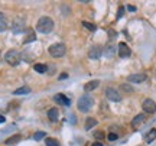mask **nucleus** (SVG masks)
<instances>
[{"instance_id": "f257e3e1", "label": "nucleus", "mask_w": 156, "mask_h": 146, "mask_svg": "<svg viewBox=\"0 0 156 146\" xmlns=\"http://www.w3.org/2000/svg\"><path fill=\"white\" fill-rule=\"evenodd\" d=\"M54 29V20L48 16H42L36 22V30L41 34H49Z\"/></svg>"}, {"instance_id": "b1692460", "label": "nucleus", "mask_w": 156, "mask_h": 146, "mask_svg": "<svg viewBox=\"0 0 156 146\" xmlns=\"http://www.w3.org/2000/svg\"><path fill=\"white\" fill-rule=\"evenodd\" d=\"M83 26H84V28H87L88 30H91V32L97 29V28H95V25H93V23H90V22H83Z\"/></svg>"}, {"instance_id": "473e14b6", "label": "nucleus", "mask_w": 156, "mask_h": 146, "mask_svg": "<svg viewBox=\"0 0 156 146\" xmlns=\"http://www.w3.org/2000/svg\"><path fill=\"white\" fill-rule=\"evenodd\" d=\"M5 122H6V119L3 116H0V123H5Z\"/></svg>"}, {"instance_id": "f03ea898", "label": "nucleus", "mask_w": 156, "mask_h": 146, "mask_svg": "<svg viewBox=\"0 0 156 146\" xmlns=\"http://www.w3.org/2000/svg\"><path fill=\"white\" fill-rule=\"evenodd\" d=\"M93 104H94V100H93V97L88 96V94H85V96H81L80 98H78V103H77V107L80 112H88L90 109L93 107Z\"/></svg>"}, {"instance_id": "a211bd4d", "label": "nucleus", "mask_w": 156, "mask_h": 146, "mask_svg": "<svg viewBox=\"0 0 156 146\" xmlns=\"http://www.w3.org/2000/svg\"><path fill=\"white\" fill-rule=\"evenodd\" d=\"M29 93H30V88H29V87H20V88H17V90L13 91L15 96H22V94H29Z\"/></svg>"}, {"instance_id": "6ab92c4d", "label": "nucleus", "mask_w": 156, "mask_h": 146, "mask_svg": "<svg viewBox=\"0 0 156 146\" xmlns=\"http://www.w3.org/2000/svg\"><path fill=\"white\" fill-rule=\"evenodd\" d=\"M34 68H35V71H36V73H41V74H44V73H46V71H48L46 64H35Z\"/></svg>"}, {"instance_id": "f3484780", "label": "nucleus", "mask_w": 156, "mask_h": 146, "mask_svg": "<svg viewBox=\"0 0 156 146\" xmlns=\"http://www.w3.org/2000/svg\"><path fill=\"white\" fill-rule=\"evenodd\" d=\"M7 29V20H6V16L0 12V32H5Z\"/></svg>"}, {"instance_id": "0eeeda50", "label": "nucleus", "mask_w": 156, "mask_h": 146, "mask_svg": "<svg viewBox=\"0 0 156 146\" xmlns=\"http://www.w3.org/2000/svg\"><path fill=\"white\" fill-rule=\"evenodd\" d=\"M142 107H143V110H145L146 113H155L156 112V103L153 100H151V98H146V100L143 101Z\"/></svg>"}, {"instance_id": "9b49d317", "label": "nucleus", "mask_w": 156, "mask_h": 146, "mask_svg": "<svg viewBox=\"0 0 156 146\" xmlns=\"http://www.w3.org/2000/svg\"><path fill=\"white\" fill-rule=\"evenodd\" d=\"M143 122H145V114H137L136 117L132 120V127H133L134 130H137L143 124Z\"/></svg>"}, {"instance_id": "4be33fe9", "label": "nucleus", "mask_w": 156, "mask_h": 146, "mask_svg": "<svg viewBox=\"0 0 156 146\" xmlns=\"http://www.w3.org/2000/svg\"><path fill=\"white\" fill-rule=\"evenodd\" d=\"M45 145L46 146H61L59 142L56 141V139H54V137H46V139H45Z\"/></svg>"}, {"instance_id": "2eb2a0df", "label": "nucleus", "mask_w": 156, "mask_h": 146, "mask_svg": "<svg viewBox=\"0 0 156 146\" xmlns=\"http://www.w3.org/2000/svg\"><path fill=\"white\" fill-rule=\"evenodd\" d=\"M22 141V136L20 135H13V136H10V137H7L6 139V145H16V143H19V142Z\"/></svg>"}, {"instance_id": "393cba45", "label": "nucleus", "mask_w": 156, "mask_h": 146, "mask_svg": "<svg viewBox=\"0 0 156 146\" xmlns=\"http://www.w3.org/2000/svg\"><path fill=\"white\" fill-rule=\"evenodd\" d=\"M104 136H106L104 135V132H101V130H98V132H95L94 133V137L97 139V141H100V142L104 139Z\"/></svg>"}, {"instance_id": "c756f323", "label": "nucleus", "mask_w": 156, "mask_h": 146, "mask_svg": "<svg viewBox=\"0 0 156 146\" xmlns=\"http://www.w3.org/2000/svg\"><path fill=\"white\" fill-rule=\"evenodd\" d=\"M127 9L130 12H136V6H133V5H127Z\"/></svg>"}, {"instance_id": "6e6552de", "label": "nucleus", "mask_w": 156, "mask_h": 146, "mask_svg": "<svg viewBox=\"0 0 156 146\" xmlns=\"http://www.w3.org/2000/svg\"><path fill=\"white\" fill-rule=\"evenodd\" d=\"M117 48H119V55L122 56V58H129V56H130V54H132L130 48H129L127 44H124V42H120Z\"/></svg>"}, {"instance_id": "4468645a", "label": "nucleus", "mask_w": 156, "mask_h": 146, "mask_svg": "<svg viewBox=\"0 0 156 146\" xmlns=\"http://www.w3.org/2000/svg\"><path fill=\"white\" fill-rule=\"evenodd\" d=\"M98 85H100V81H98V80H93V81H90V83H87V84L84 85V90L93 91V90H95Z\"/></svg>"}, {"instance_id": "aec40b11", "label": "nucleus", "mask_w": 156, "mask_h": 146, "mask_svg": "<svg viewBox=\"0 0 156 146\" xmlns=\"http://www.w3.org/2000/svg\"><path fill=\"white\" fill-rule=\"evenodd\" d=\"M145 139H146V142H147V143H152V142L156 139V129H151V132L146 135Z\"/></svg>"}, {"instance_id": "bb28decb", "label": "nucleus", "mask_w": 156, "mask_h": 146, "mask_svg": "<svg viewBox=\"0 0 156 146\" xmlns=\"http://www.w3.org/2000/svg\"><path fill=\"white\" fill-rule=\"evenodd\" d=\"M123 13H124V7L120 6V7H119V12H117V19H120V17L123 16Z\"/></svg>"}, {"instance_id": "20e7f679", "label": "nucleus", "mask_w": 156, "mask_h": 146, "mask_svg": "<svg viewBox=\"0 0 156 146\" xmlns=\"http://www.w3.org/2000/svg\"><path fill=\"white\" fill-rule=\"evenodd\" d=\"M51 56H54V58H61V56L65 55V52H67V46L64 45V44H54V45L49 46V49H48Z\"/></svg>"}, {"instance_id": "1a4fd4ad", "label": "nucleus", "mask_w": 156, "mask_h": 146, "mask_svg": "<svg viewBox=\"0 0 156 146\" xmlns=\"http://www.w3.org/2000/svg\"><path fill=\"white\" fill-rule=\"evenodd\" d=\"M54 100H55L58 104H61V106H67L68 107L69 104H71V100H69L65 94H61V93L55 94V96H54Z\"/></svg>"}, {"instance_id": "f8f14e48", "label": "nucleus", "mask_w": 156, "mask_h": 146, "mask_svg": "<svg viewBox=\"0 0 156 146\" xmlns=\"http://www.w3.org/2000/svg\"><path fill=\"white\" fill-rule=\"evenodd\" d=\"M58 117H59V112H58L56 107H52L48 110V119L51 122H58Z\"/></svg>"}, {"instance_id": "5701e85b", "label": "nucleus", "mask_w": 156, "mask_h": 146, "mask_svg": "<svg viewBox=\"0 0 156 146\" xmlns=\"http://www.w3.org/2000/svg\"><path fill=\"white\" fill-rule=\"evenodd\" d=\"M36 39V36H35L34 32H29L26 36H25V41H23V44H29V42H34Z\"/></svg>"}, {"instance_id": "ddd939ff", "label": "nucleus", "mask_w": 156, "mask_h": 146, "mask_svg": "<svg viewBox=\"0 0 156 146\" xmlns=\"http://www.w3.org/2000/svg\"><path fill=\"white\" fill-rule=\"evenodd\" d=\"M23 29H25V22H23V19H16V20L13 22V32L17 34V32H22Z\"/></svg>"}, {"instance_id": "a878e982", "label": "nucleus", "mask_w": 156, "mask_h": 146, "mask_svg": "<svg viewBox=\"0 0 156 146\" xmlns=\"http://www.w3.org/2000/svg\"><path fill=\"white\" fill-rule=\"evenodd\" d=\"M44 137H45V132H36V133L34 135L35 141H42Z\"/></svg>"}, {"instance_id": "423d86ee", "label": "nucleus", "mask_w": 156, "mask_h": 146, "mask_svg": "<svg viewBox=\"0 0 156 146\" xmlns=\"http://www.w3.org/2000/svg\"><path fill=\"white\" fill-rule=\"evenodd\" d=\"M106 97L108 98L110 101H120L122 100V96H120V93L117 90H114V88H112V87H108L106 90Z\"/></svg>"}, {"instance_id": "412c9836", "label": "nucleus", "mask_w": 156, "mask_h": 146, "mask_svg": "<svg viewBox=\"0 0 156 146\" xmlns=\"http://www.w3.org/2000/svg\"><path fill=\"white\" fill-rule=\"evenodd\" d=\"M95 124H97V120H95L94 117H88L87 120H85V129L90 130L91 127H94Z\"/></svg>"}, {"instance_id": "39448f33", "label": "nucleus", "mask_w": 156, "mask_h": 146, "mask_svg": "<svg viewBox=\"0 0 156 146\" xmlns=\"http://www.w3.org/2000/svg\"><path fill=\"white\" fill-rule=\"evenodd\" d=\"M101 55H103V48H101L100 45H94L90 48V51H88L90 59H98Z\"/></svg>"}, {"instance_id": "2f4dec72", "label": "nucleus", "mask_w": 156, "mask_h": 146, "mask_svg": "<svg viewBox=\"0 0 156 146\" xmlns=\"http://www.w3.org/2000/svg\"><path fill=\"white\" fill-rule=\"evenodd\" d=\"M93 146H103V143L101 142H95V143H93Z\"/></svg>"}, {"instance_id": "dca6fc26", "label": "nucleus", "mask_w": 156, "mask_h": 146, "mask_svg": "<svg viewBox=\"0 0 156 146\" xmlns=\"http://www.w3.org/2000/svg\"><path fill=\"white\" fill-rule=\"evenodd\" d=\"M103 52H104V55H106L107 58H112V56L114 55V45L110 42V44H108V45L103 49Z\"/></svg>"}, {"instance_id": "7c9ffc66", "label": "nucleus", "mask_w": 156, "mask_h": 146, "mask_svg": "<svg viewBox=\"0 0 156 146\" xmlns=\"http://www.w3.org/2000/svg\"><path fill=\"white\" fill-rule=\"evenodd\" d=\"M68 78V74L67 73H62L61 75H59V80H67Z\"/></svg>"}, {"instance_id": "7ed1b4c3", "label": "nucleus", "mask_w": 156, "mask_h": 146, "mask_svg": "<svg viewBox=\"0 0 156 146\" xmlns=\"http://www.w3.org/2000/svg\"><path fill=\"white\" fill-rule=\"evenodd\" d=\"M5 59H6V62H7L9 65L16 67V65L20 64V52L16 51V49L7 51V52H6V55H5Z\"/></svg>"}, {"instance_id": "cd10ccee", "label": "nucleus", "mask_w": 156, "mask_h": 146, "mask_svg": "<svg viewBox=\"0 0 156 146\" xmlns=\"http://www.w3.org/2000/svg\"><path fill=\"white\" fill-rule=\"evenodd\" d=\"M117 137H119V136H117V133H110V135L107 136V139H108L110 142H112V141H116Z\"/></svg>"}, {"instance_id": "9d476101", "label": "nucleus", "mask_w": 156, "mask_h": 146, "mask_svg": "<svg viewBox=\"0 0 156 146\" xmlns=\"http://www.w3.org/2000/svg\"><path fill=\"white\" fill-rule=\"evenodd\" d=\"M147 75L146 74H133V75H129V83H143L146 81Z\"/></svg>"}, {"instance_id": "c85d7f7f", "label": "nucleus", "mask_w": 156, "mask_h": 146, "mask_svg": "<svg viewBox=\"0 0 156 146\" xmlns=\"http://www.w3.org/2000/svg\"><path fill=\"white\" fill-rule=\"evenodd\" d=\"M122 88H123L124 91H127V93H132V91H133V88H130V87H129L127 84H123V85H122Z\"/></svg>"}]
</instances>
